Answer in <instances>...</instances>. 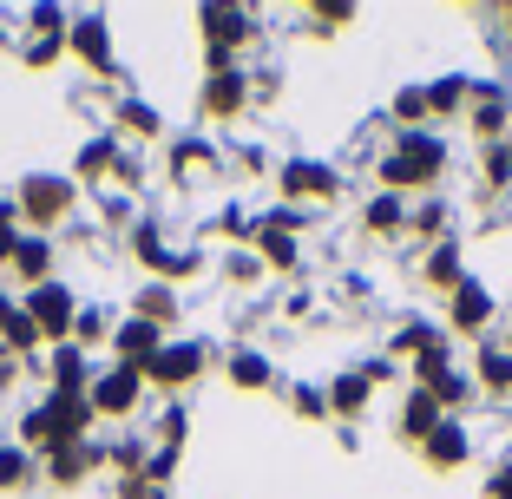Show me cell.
Masks as SVG:
<instances>
[{
  "label": "cell",
  "instance_id": "32",
  "mask_svg": "<svg viewBox=\"0 0 512 499\" xmlns=\"http://www.w3.org/2000/svg\"><path fill=\"white\" fill-rule=\"evenodd\" d=\"M119 125H125V132H138V138H165V119H158V106H145V99H125Z\"/></svg>",
  "mask_w": 512,
  "mask_h": 499
},
{
  "label": "cell",
  "instance_id": "19",
  "mask_svg": "<svg viewBox=\"0 0 512 499\" xmlns=\"http://www.w3.org/2000/svg\"><path fill=\"white\" fill-rule=\"evenodd\" d=\"M322 394H329V414H335V421H362V414H368V401H375V388H368V375H362V368L335 375Z\"/></svg>",
  "mask_w": 512,
  "mask_h": 499
},
{
  "label": "cell",
  "instance_id": "7",
  "mask_svg": "<svg viewBox=\"0 0 512 499\" xmlns=\"http://www.w3.org/2000/svg\"><path fill=\"white\" fill-rule=\"evenodd\" d=\"M197 27H204V53H237L256 40L250 7H197Z\"/></svg>",
  "mask_w": 512,
  "mask_h": 499
},
{
  "label": "cell",
  "instance_id": "23",
  "mask_svg": "<svg viewBox=\"0 0 512 499\" xmlns=\"http://www.w3.org/2000/svg\"><path fill=\"white\" fill-rule=\"evenodd\" d=\"M14 276H20L27 289L53 283V243H46V237H20V250H14Z\"/></svg>",
  "mask_w": 512,
  "mask_h": 499
},
{
  "label": "cell",
  "instance_id": "5",
  "mask_svg": "<svg viewBox=\"0 0 512 499\" xmlns=\"http://www.w3.org/2000/svg\"><path fill=\"white\" fill-rule=\"evenodd\" d=\"M86 401H92V421H132V414L145 408V375L112 362V368H99V375H92Z\"/></svg>",
  "mask_w": 512,
  "mask_h": 499
},
{
  "label": "cell",
  "instance_id": "10",
  "mask_svg": "<svg viewBox=\"0 0 512 499\" xmlns=\"http://www.w3.org/2000/svg\"><path fill=\"white\" fill-rule=\"evenodd\" d=\"M132 257L145 263V270H158V276H191L197 263V250H165V230L158 224H132Z\"/></svg>",
  "mask_w": 512,
  "mask_h": 499
},
{
  "label": "cell",
  "instance_id": "40",
  "mask_svg": "<svg viewBox=\"0 0 512 499\" xmlns=\"http://www.w3.org/2000/svg\"><path fill=\"white\" fill-rule=\"evenodd\" d=\"M119 499H165V486H151L145 473H132V480H119Z\"/></svg>",
  "mask_w": 512,
  "mask_h": 499
},
{
  "label": "cell",
  "instance_id": "30",
  "mask_svg": "<svg viewBox=\"0 0 512 499\" xmlns=\"http://www.w3.org/2000/svg\"><path fill=\"white\" fill-rule=\"evenodd\" d=\"M362 224L375 230V237H394V230L407 224V204H401V197H394V191H381L375 204H368V211H362Z\"/></svg>",
  "mask_w": 512,
  "mask_h": 499
},
{
  "label": "cell",
  "instance_id": "6",
  "mask_svg": "<svg viewBox=\"0 0 512 499\" xmlns=\"http://www.w3.org/2000/svg\"><path fill=\"white\" fill-rule=\"evenodd\" d=\"M204 368H211V348H204V342H165V348H158V362H151V375H145V388L184 394Z\"/></svg>",
  "mask_w": 512,
  "mask_h": 499
},
{
  "label": "cell",
  "instance_id": "21",
  "mask_svg": "<svg viewBox=\"0 0 512 499\" xmlns=\"http://www.w3.org/2000/svg\"><path fill=\"white\" fill-rule=\"evenodd\" d=\"M112 171H119V138L106 132V138H92L86 152H79V165H73V184L86 191V184H106Z\"/></svg>",
  "mask_w": 512,
  "mask_h": 499
},
{
  "label": "cell",
  "instance_id": "16",
  "mask_svg": "<svg viewBox=\"0 0 512 499\" xmlns=\"http://www.w3.org/2000/svg\"><path fill=\"white\" fill-rule=\"evenodd\" d=\"M421 460H427L434 473H453V467H467V460H473V440H467V427H460V421H440L434 434L421 440Z\"/></svg>",
  "mask_w": 512,
  "mask_h": 499
},
{
  "label": "cell",
  "instance_id": "42",
  "mask_svg": "<svg viewBox=\"0 0 512 499\" xmlns=\"http://www.w3.org/2000/svg\"><path fill=\"white\" fill-rule=\"evenodd\" d=\"M499 348H506V355H512V329H506V342H499Z\"/></svg>",
  "mask_w": 512,
  "mask_h": 499
},
{
  "label": "cell",
  "instance_id": "20",
  "mask_svg": "<svg viewBox=\"0 0 512 499\" xmlns=\"http://www.w3.org/2000/svg\"><path fill=\"white\" fill-rule=\"evenodd\" d=\"M473 388L493 394V401H499V394H512V355L499 342H480V348H473Z\"/></svg>",
  "mask_w": 512,
  "mask_h": 499
},
{
  "label": "cell",
  "instance_id": "44",
  "mask_svg": "<svg viewBox=\"0 0 512 499\" xmlns=\"http://www.w3.org/2000/svg\"><path fill=\"white\" fill-rule=\"evenodd\" d=\"M0 40H7V33H0Z\"/></svg>",
  "mask_w": 512,
  "mask_h": 499
},
{
  "label": "cell",
  "instance_id": "14",
  "mask_svg": "<svg viewBox=\"0 0 512 499\" xmlns=\"http://www.w3.org/2000/svg\"><path fill=\"white\" fill-rule=\"evenodd\" d=\"M106 467V460H99V447H92V440H73V447H53V454H46V486H60V493H73L79 480H86V473H99Z\"/></svg>",
  "mask_w": 512,
  "mask_h": 499
},
{
  "label": "cell",
  "instance_id": "26",
  "mask_svg": "<svg viewBox=\"0 0 512 499\" xmlns=\"http://www.w3.org/2000/svg\"><path fill=\"white\" fill-rule=\"evenodd\" d=\"M427 394H434V401H440V414L453 421L460 408H473V394H480V388H473V375H467V368H447V375H434V381H427Z\"/></svg>",
  "mask_w": 512,
  "mask_h": 499
},
{
  "label": "cell",
  "instance_id": "11",
  "mask_svg": "<svg viewBox=\"0 0 512 499\" xmlns=\"http://www.w3.org/2000/svg\"><path fill=\"white\" fill-rule=\"evenodd\" d=\"M276 184H283V197L296 204V211H302V204H329V197L342 191V178H335L329 165H309V158H289Z\"/></svg>",
  "mask_w": 512,
  "mask_h": 499
},
{
  "label": "cell",
  "instance_id": "1",
  "mask_svg": "<svg viewBox=\"0 0 512 499\" xmlns=\"http://www.w3.org/2000/svg\"><path fill=\"white\" fill-rule=\"evenodd\" d=\"M440 171H447V145H440V138H427V132H401V138H394V152L381 158V184H388L394 197L434 191Z\"/></svg>",
  "mask_w": 512,
  "mask_h": 499
},
{
  "label": "cell",
  "instance_id": "17",
  "mask_svg": "<svg viewBox=\"0 0 512 499\" xmlns=\"http://www.w3.org/2000/svg\"><path fill=\"white\" fill-rule=\"evenodd\" d=\"M447 322L460 335H486V322H493V296H486V283H460L447 296Z\"/></svg>",
  "mask_w": 512,
  "mask_h": 499
},
{
  "label": "cell",
  "instance_id": "36",
  "mask_svg": "<svg viewBox=\"0 0 512 499\" xmlns=\"http://www.w3.org/2000/svg\"><path fill=\"white\" fill-rule=\"evenodd\" d=\"M289 408H296L302 421H329V394H322V388H296V394H289Z\"/></svg>",
  "mask_w": 512,
  "mask_h": 499
},
{
  "label": "cell",
  "instance_id": "43",
  "mask_svg": "<svg viewBox=\"0 0 512 499\" xmlns=\"http://www.w3.org/2000/svg\"><path fill=\"white\" fill-rule=\"evenodd\" d=\"M506 27H512V7H506Z\"/></svg>",
  "mask_w": 512,
  "mask_h": 499
},
{
  "label": "cell",
  "instance_id": "37",
  "mask_svg": "<svg viewBox=\"0 0 512 499\" xmlns=\"http://www.w3.org/2000/svg\"><path fill=\"white\" fill-rule=\"evenodd\" d=\"M256 276H263V263H256V250H237V257L224 263V283H237V289H250Z\"/></svg>",
  "mask_w": 512,
  "mask_h": 499
},
{
  "label": "cell",
  "instance_id": "4",
  "mask_svg": "<svg viewBox=\"0 0 512 499\" xmlns=\"http://www.w3.org/2000/svg\"><path fill=\"white\" fill-rule=\"evenodd\" d=\"M20 316L33 322V329H40V342H73V322H79V296L73 289L60 283V276H53V283H40V289H27V296H20Z\"/></svg>",
  "mask_w": 512,
  "mask_h": 499
},
{
  "label": "cell",
  "instance_id": "34",
  "mask_svg": "<svg viewBox=\"0 0 512 499\" xmlns=\"http://www.w3.org/2000/svg\"><path fill=\"white\" fill-rule=\"evenodd\" d=\"M407 230H414V237H440V230H447V204H440V197H427L421 211L407 217Z\"/></svg>",
  "mask_w": 512,
  "mask_h": 499
},
{
  "label": "cell",
  "instance_id": "15",
  "mask_svg": "<svg viewBox=\"0 0 512 499\" xmlns=\"http://www.w3.org/2000/svg\"><path fill=\"white\" fill-rule=\"evenodd\" d=\"M66 46H73L92 73H112V27H106V14H79L73 33H66Z\"/></svg>",
  "mask_w": 512,
  "mask_h": 499
},
{
  "label": "cell",
  "instance_id": "35",
  "mask_svg": "<svg viewBox=\"0 0 512 499\" xmlns=\"http://www.w3.org/2000/svg\"><path fill=\"white\" fill-rule=\"evenodd\" d=\"M394 119H401V125H421L427 119V92L421 86H401V92H394Z\"/></svg>",
  "mask_w": 512,
  "mask_h": 499
},
{
  "label": "cell",
  "instance_id": "25",
  "mask_svg": "<svg viewBox=\"0 0 512 499\" xmlns=\"http://www.w3.org/2000/svg\"><path fill=\"white\" fill-rule=\"evenodd\" d=\"M132 316H138V322H151V329L178 322V289H171V283H145V289L132 296Z\"/></svg>",
  "mask_w": 512,
  "mask_h": 499
},
{
  "label": "cell",
  "instance_id": "8",
  "mask_svg": "<svg viewBox=\"0 0 512 499\" xmlns=\"http://www.w3.org/2000/svg\"><path fill=\"white\" fill-rule=\"evenodd\" d=\"M46 394H86L92 388V375H99V362H92L86 348H73V342H60V348H46Z\"/></svg>",
  "mask_w": 512,
  "mask_h": 499
},
{
  "label": "cell",
  "instance_id": "45",
  "mask_svg": "<svg viewBox=\"0 0 512 499\" xmlns=\"http://www.w3.org/2000/svg\"><path fill=\"white\" fill-rule=\"evenodd\" d=\"M506 467H512V460H506Z\"/></svg>",
  "mask_w": 512,
  "mask_h": 499
},
{
  "label": "cell",
  "instance_id": "29",
  "mask_svg": "<svg viewBox=\"0 0 512 499\" xmlns=\"http://www.w3.org/2000/svg\"><path fill=\"white\" fill-rule=\"evenodd\" d=\"M473 99V79H460V73H447V79H434V86H427V112H440V119H447V112H460Z\"/></svg>",
  "mask_w": 512,
  "mask_h": 499
},
{
  "label": "cell",
  "instance_id": "31",
  "mask_svg": "<svg viewBox=\"0 0 512 499\" xmlns=\"http://www.w3.org/2000/svg\"><path fill=\"white\" fill-rule=\"evenodd\" d=\"M171 171H178V178H191V171H217V152L204 145V138H178V145H171Z\"/></svg>",
  "mask_w": 512,
  "mask_h": 499
},
{
  "label": "cell",
  "instance_id": "41",
  "mask_svg": "<svg viewBox=\"0 0 512 499\" xmlns=\"http://www.w3.org/2000/svg\"><path fill=\"white\" fill-rule=\"evenodd\" d=\"M14 322H20V303H14V296H0V342H7V329H14Z\"/></svg>",
  "mask_w": 512,
  "mask_h": 499
},
{
  "label": "cell",
  "instance_id": "38",
  "mask_svg": "<svg viewBox=\"0 0 512 499\" xmlns=\"http://www.w3.org/2000/svg\"><path fill=\"white\" fill-rule=\"evenodd\" d=\"M14 197H7V204H0V263H14V250H20V230H14Z\"/></svg>",
  "mask_w": 512,
  "mask_h": 499
},
{
  "label": "cell",
  "instance_id": "22",
  "mask_svg": "<svg viewBox=\"0 0 512 499\" xmlns=\"http://www.w3.org/2000/svg\"><path fill=\"white\" fill-rule=\"evenodd\" d=\"M250 250H256V263H263V270H296V263H302V250H296V237H289V230H263V224H256L250 230Z\"/></svg>",
  "mask_w": 512,
  "mask_h": 499
},
{
  "label": "cell",
  "instance_id": "2",
  "mask_svg": "<svg viewBox=\"0 0 512 499\" xmlns=\"http://www.w3.org/2000/svg\"><path fill=\"white\" fill-rule=\"evenodd\" d=\"M79 204V184L60 178V171H33V178H20V197H14V211L33 224V237H46L53 224H66Z\"/></svg>",
  "mask_w": 512,
  "mask_h": 499
},
{
  "label": "cell",
  "instance_id": "12",
  "mask_svg": "<svg viewBox=\"0 0 512 499\" xmlns=\"http://www.w3.org/2000/svg\"><path fill=\"white\" fill-rule=\"evenodd\" d=\"M243 106H250V73H211L204 92H197V112H204L211 125H230Z\"/></svg>",
  "mask_w": 512,
  "mask_h": 499
},
{
  "label": "cell",
  "instance_id": "3",
  "mask_svg": "<svg viewBox=\"0 0 512 499\" xmlns=\"http://www.w3.org/2000/svg\"><path fill=\"white\" fill-rule=\"evenodd\" d=\"M388 362H414V388H427L434 375L453 368L447 329H434V322H401V329L388 335Z\"/></svg>",
  "mask_w": 512,
  "mask_h": 499
},
{
  "label": "cell",
  "instance_id": "27",
  "mask_svg": "<svg viewBox=\"0 0 512 499\" xmlns=\"http://www.w3.org/2000/svg\"><path fill=\"white\" fill-rule=\"evenodd\" d=\"M270 362H263V355H256V348H237V355H230V388H243V394H263L270 388Z\"/></svg>",
  "mask_w": 512,
  "mask_h": 499
},
{
  "label": "cell",
  "instance_id": "28",
  "mask_svg": "<svg viewBox=\"0 0 512 499\" xmlns=\"http://www.w3.org/2000/svg\"><path fill=\"white\" fill-rule=\"evenodd\" d=\"M421 276H427L434 289H447V296H453V289L467 283V276H460V243H434V257H427Z\"/></svg>",
  "mask_w": 512,
  "mask_h": 499
},
{
  "label": "cell",
  "instance_id": "33",
  "mask_svg": "<svg viewBox=\"0 0 512 499\" xmlns=\"http://www.w3.org/2000/svg\"><path fill=\"white\" fill-rule=\"evenodd\" d=\"M27 480H33V454L20 447V440L0 447V493H14V486H27Z\"/></svg>",
  "mask_w": 512,
  "mask_h": 499
},
{
  "label": "cell",
  "instance_id": "13",
  "mask_svg": "<svg viewBox=\"0 0 512 499\" xmlns=\"http://www.w3.org/2000/svg\"><path fill=\"white\" fill-rule=\"evenodd\" d=\"M467 125H473V138H506L512 132V106H506V92L493 86V79H473V112H467Z\"/></svg>",
  "mask_w": 512,
  "mask_h": 499
},
{
  "label": "cell",
  "instance_id": "24",
  "mask_svg": "<svg viewBox=\"0 0 512 499\" xmlns=\"http://www.w3.org/2000/svg\"><path fill=\"white\" fill-rule=\"evenodd\" d=\"M112 329H119V322H112V309L106 303H79V322H73V348H112Z\"/></svg>",
  "mask_w": 512,
  "mask_h": 499
},
{
  "label": "cell",
  "instance_id": "18",
  "mask_svg": "<svg viewBox=\"0 0 512 499\" xmlns=\"http://www.w3.org/2000/svg\"><path fill=\"white\" fill-rule=\"evenodd\" d=\"M440 421H447V414H440V401H434L427 388H407V394H401V421H394V427H401L407 447H421V440L434 434Z\"/></svg>",
  "mask_w": 512,
  "mask_h": 499
},
{
  "label": "cell",
  "instance_id": "9",
  "mask_svg": "<svg viewBox=\"0 0 512 499\" xmlns=\"http://www.w3.org/2000/svg\"><path fill=\"white\" fill-rule=\"evenodd\" d=\"M158 348H165V329H151V322H138V316H125L119 329H112V362H119V368H138V375H151Z\"/></svg>",
  "mask_w": 512,
  "mask_h": 499
},
{
  "label": "cell",
  "instance_id": "39",
  "mask_svg": "<svg viewBox=\"0 0 512 499\" xmlns=\"http://www.w3.org/2000/svg\"><path fill=\"white\" fill-rule=\"evenodd\" d=\"M506 178H512V152H506V145H493V152H486V191H499Z\"/></svg>",
  "mask_w": 512,
  "mask_h": 499
}]
</instances>
